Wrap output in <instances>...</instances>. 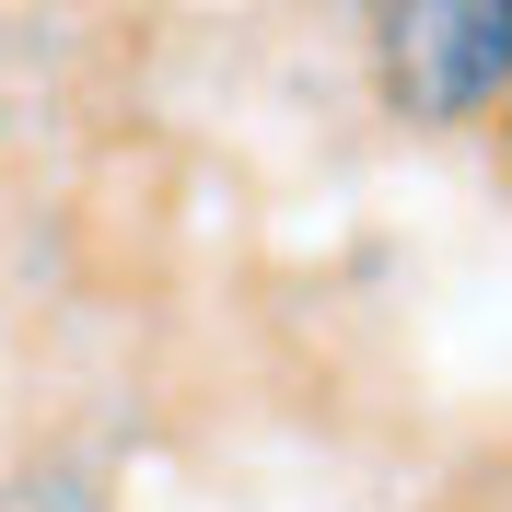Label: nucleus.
Returning <instances> with one entry per match:
<instances>
[{
  "mask_svg": "<svg viewBox=\"0 0 512 512\" xmlns=\"http://www.w3.org/2000/svg\"><path fill=\"white\" fill-rule=\"evenodd\" d=\"M361 35L396 128H489L512 82V0H384Z\"/></svg>",
  "mask_w": 512,
  "mask_h": 512,
  "instance_id": "obj_1",
  "label": "nucleus"
},
{
  "mask_svg": "<svg viewBox=\"0 0 512 512\" xmlns=\"http://www.w3.org/2000/svg\"><path fill=\"white\" fill-rule=\"evenodd\" d=\"M489 140H501V175H512V82H501V105H489Z\"/></svg>",
  "mask_w": 512,
  "mask_h": 512,
  "instance_id": "obj_2",
  "label": "nucleus"
}]
</instances>
